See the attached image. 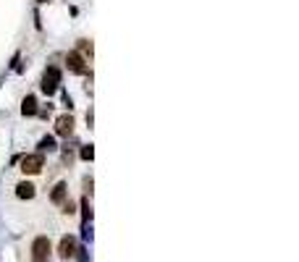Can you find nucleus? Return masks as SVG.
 <instances>
[{"label": "nucleus", "instance_id": "1", "mask_svg": "<svg viewBox=\"0 0 299 262\" xmlns=\"http://www.w3.org/2000/svg\"><path fill=\"white\" fill-rule=\"evenodd\" d=\"M50 252H53L50 238L48 236H37L34 244H32V262H50Z\"/></svg>", "mask_w": 299, "mask_h": 262}, {"label": "nucleus", "instance_id": "2", "mask_svg": "<svg viewBox=\"0 0 299 262\" xmlns=\"http://www.w3.org/2000/svg\"><path fill=\"white\" fill-rule=\"evenodd\" d=\"M42 165H45V155L42 152H32V155L21 157V170H24V173H40Z\"/></svg>", "mask_w": 299, "mask_h": 262}, {"label": "nucleus", "instance_id": "3", "mask_svg": "<svg viewBox=\"0 0 299 262\" xmlns=\"http://www.w3.org/2000/svg\"><path fill=\"white\" fill-rule=\"evenodd\" d=\"M58 84H61V71L55 66H50L48 71H45V76H42V92L53 95L55 89H58Z\"/></svg>", "mask_w": 299, "mask_h": 262}, {"label": "nucleus", "instance_id": "4", "mask_svg": "<svg viewBox=\"0 0 299 262\" xmlns=\"http://www.w3.org/2000/svg\"><path fill=\"white\" fill-rule=\"evenodd\" d=\"M58 254H61L63 259H71V257L76 254V238H74V236H63V238H61Z\"/></svg>", "mask_w": 299, "mask_h": 262}, {"label": "nucleus", "instance_id": "5", "mask_svg": "<svg viewBox=\"0 0 299 262\" xmlns=\"http://www.w3.org/2000/svg\"><path fill=\"white\" fill-rule=\"evenodd\" d=\"M66 66L71 68L74 74H87V63H84V58L79 53H68L66 55Z\"/></svg>", "mask_w": 299, "mask_h": 262}, {"label": "nucleus", "instance_id": "6", "mask_svg": "<svg viewBox=\"0 0 299 262\" xmlns=\"http://www.w3.org/2000/svg\"><path fill=\"white\" fill-rule=\"evenodd\" d=\"M55 131H58L61 136H71L74 134V118L71 116H61L58 121H55Z\"/></svg>", "mask_w": 299, "mask_h": 262}, {"label": "nucleus", "instance_id": "7", "mask_svg": "<svg viewBox=\"0 0 299 262\" xmlns=\"http://www.w3.org/2000/svg\"><path fill=\"white\" fill-rule=\"evenodd\" d=\"M16 197L32 199V197H34V184H29V181H21V184L16 186Z\"/></svg>", "mask_w": 299, "mask_h": 262}, {"label": "nucleus", "instance_id": "8", "mask_svg": "<svg viewBox=\"0 0 299 262\" xmlns=\"http://www.w3.org/2000/svg\"><path fill=\"white\" fill-rule=\"evenodd\" d=\"M50 199L55 202V204H63L66 202V184H58L53 189V194H50Z\"/></svg>", "mask_w": 299, "mask_h": 262}, {"label": "nucleus", "instance_id": "9", "mask_svg": "<svg viewBox=\"0 0 299 262\" xmlns=\"http://www.w3.org/2000/svg\"><path fill=\"white\" fill-rule=\"evenodd\" d=\"M21 110H24V116H34V113H37V100L27 97V100H24V108H21Z\"/></svg>", "mask_w": 299, "mask_h": 262}, {"label": "nucleus", "instance_id": "10", "mask_svg": "<svg viewBox=\"0 0 299 262\" xmlns=\"http://www.w3.org/2000/svg\"><path fill=\"white\" fill-rule=\"evenodd\" d=\"M55 150V139L53 136H45V139L40 142V152H53Z\"/></svg>", "mask_w": 299, "mask_h": 262}, {"label": "nucleus", "instance_id": "11", "mask_svg": "<svg viewBox=\"0 0 299 262\" xmlns=\"http://www.w3.org/2000/svg\"><path fill=\"white\" fill-rule=\"evenodd\" d=\"M79 48H82V53H84V55H89V58H92V42L82 40V42H79Z\"/></svg>", "mask_w": 299, "mask_h": 262}, {"label": "nucleus", "instance_id": "12", "mask_svg": "<svg viewBox=\"0 0 299 262\" xmlns=\"http://www.w3.org/2000/svg\"><path fill=\"white\" fill-rule=\"evenodd\" d=\"M92 155H95L92 147H82V157H84V160H92Z\"/></svg>", "mask_w": 299, "mask_h": 262}, {"label": "nucleus", "instance_id": "13", "mask_svg": "<svg viewBox=\"0 0 299 262\" xmlns=\"http://www.w3.org/2000/svg\"><path fill=\"white\" fill-rule=\"evenodd\" d=\"M74 257H79V262H87L89 257H87V252H84V249H79V254H74Z\"/></svg>", "mask_w": 299, "mask_h": 262}, {"label": "nucleus", "instance_id": "14", "mask_svg": "<svg viewBox=\"0 0 299 262\" xmlns=\"http://www.w3.org/2000/svg\"><path fill=\"white\" fill-rule=\"evenodd\" d=\"M42 3H45V0H42Z\"/></svg>", "mask_w": 299, "mask_h": 262}]
</instances>
